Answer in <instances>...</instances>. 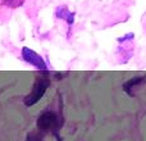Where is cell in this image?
<instances>
[{"label": "cell", "mask_w": 146, "mask_h": 141, "mask_svg": "<svg viewBox=\"0 0 146 141\" xmlns=\"http://www.w3.org/2000/svg\"><path fill=\"white\" fill-rule=\"evenodd\" d=\"M37 128L40 130L42 134H48V132H51L53 135H55L58 141H62L60 136H59L58 131L59 127H60V122H59V118L56 116L55 112L53 110H45L37 117Z\"/></svg>", "instance_id": "6da1fadb"}, {"label": "cell", "mask_w": 146, "mask_h": 141, "mask_svg": "<svg viewBox=\"0 0 146 141\" xmlns=\"http://www.w3.org/2000/svg\"><path fill=\"white\" fill-rule=\"evenodd\" d=\"M49 86H50V81L46 77H38L36 78V81L32 85V90L28 95L25 96L23 99V104H25L27 108L37 104L38 101L42 99V96L45 95V92L48 91Z\"/></svg>", "instance_id": "7a4b0ae2"}, {"label": "cell", "mask_w": 146, "mask_h": 141, "mask_svg": "<svg viewBox=\"0 0 146 141\" xmlns=\"http://www.w3.org/2000/svg\"><path fill=\"white\" fill-rule=\"evenodd\" d=\"M21 57L27 64L35 67L36 69L41 70V72H48V64H46L45 59L40 55L38 53H36L35 50H32L28 46H23L21 50Z\"/></svg>", "instance_id": "3957f363"}, {"label": "cell", "mask_w": 146, "mask_h": 141, "mask_svg": "<svg viewBox=\"0 0 146 141\" xmlns=\"http://www.w3.org/2000/svg\"><path fill=\"white\" fill-rule=\"evenodd\" d=\"M55 17L58 18V19H63L67 22V25H68V37H69L72 26L76 19V13L69 10V8L67 7V5H59L55 9Z\"/></svg>", "instance_id": "277c9868"}, {"label": "cell", "mask_w": 146, "mask_h": 141, "mask_svg": "<svg viewBox=\"0 0 146 141\" xmlns=\"http://www.w3.org/2000/svg\"><path fill=\"white\" fill-rule=\"evenodd\" d=\"M145 82H146V74L145 76H139V77H133V78H131V80H128L127 82L123 83V90L126 91L129 96H133L132 90H135L136 86H140Z\"/></svg>", "instance_id": "5b68a950"}, {"label": "cell", "mask_w": 146, "mask_h": 141, "mask_svg": "<svg viewBox=\"0 0 146 141\" xmlns=\"http://www.w3.org/2000/svg\"><path fill=\"white\" fill-rule=\"evenodd\" d=\"M1 3L7 7L10 8H18V7H22L25 0H1Z\"/></svg>", "instance_id": "8992f818"}, {"label": "cell", "mask_w": 146, "mask_h": 141, "mask_svg": "<svg viewBox=\"0 0 146 141\" xmlns=\"http://www.w3.org/2000/svg\"><path fill=\"white\" fill-rule=\"evenodd\" d=\"M25 141H44V139L40 134H37V132H30V134L26 136Z\"/></svg>", "instance_id": "52a82bcc"}, {"label": "cell", "mask_w": 146, "mask_h": 141, "mask_svg": "<svg viewBox=\"0 0 146 141\" xmlns=\"http://www.w3.org/2000/svg\"><path fill=\"white\" fill-rule=\"evenodd\" d=\"M133 33L132 32H129V33H127V35H124V36H122V37H119L118 39V43H123V41H126V40H132L133 39Z\"/></svg>", "instance_id": "ba28073f"}]
</instances>
